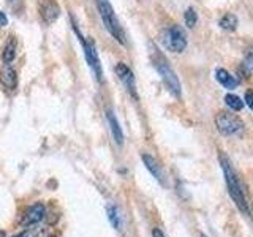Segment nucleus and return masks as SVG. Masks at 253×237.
<instances>
[{
  "instance_id": "obj_1",
  "label": "nucleus",
  "mask_w": 253,
  "mask_h": 237,
  "mask_svg": "<svg viewBox=\"0 0 253 237\" xmlns=\"http://www.w3.org/2000/svg\"><path fill=\"white\" fill-rule=\"evenodd\" d=\"M220 164H221V169H223V176H225V184H226V188H228V193L229 196L233 198L234 204L237 205V209H239L244 215H250L252 210H250V204L247 201V198H245V193H244V188L239 182V177H237V174L234 172L233 166L229 164V161L223 155H220Z\"/></svg>"
},
{
  "instance_id": "obj_2",
  "label": "nucleus",
  "mask_w": 253,
  "mask_h": 237,
  "mask_svg": "<svg viewBox=\"0 0 253 237\" xmlns=\"http://www.w3.org/2000/svg\"><path fill=\"white\" fill-rule=\"evenodd\" d=\"M152 63H154L155 70L158 71V75H160L162 81L165 82L166 87H168V90L176 98H180L182 87H180V81L176 75V71L169 67V63L165 59V55L160 51H157L155 47H154V52H152Z\"/></svg>"
},
{
  "instance_id": "obj_3",
  "label": "nucleus",
  "mask_w": 253,
  "mask_h": 237,
  "mask_svg": "<svg viewBox=\"0 0 253 237\" xmlns=\"http://www.w3.org/2000/svg\"><path fill=\"white\" fill-rule=\"evenodd\" d=\"M95 3H97V8H98V13H100V18L105 24L106 30L109 32L113 38H116L121 44H126V40H125V32L121 26V22H119L117 16L114 13V8L113 5L109 3V0H95Z\"/></svg>"
},
{
  "instance_id": "obj_4",
  "label": "nucleus",
  "mask_w": 253,
  "mask_h": 237,
  "mask_svg": "<svg viewBox=\"0 0 253 237\" xmlns=\"http://www.w3.org/2000/svg\"><path fill=\"white\" fill-rule=\"evenodd\" d=\"M162 43L171 52H184L187 47V35L180 26H171L163 30Z\"/></svg>"
},
{
  "instance_id": "obj_5",
  "label": "nucleus",
  "mask_w": 253,
  "mask_h": 237,
  "mask_svg": "<svg viewBox=\"0 0 253 237\" xmlns=\"http://www.w3.org/2000/svg\"><path fill=\"white\" fill-rule=\"evenodd\" d=\"M215 126L223 136H241L244 133V122L229 113H218L215 117Z\"/></svg>"
},
{
  "instance_id": "obj_6",
  "label": "nucleus",
  "mask_w": 253,
  "mask_h": 237,
  "mask_svg": "<svg viewBox=\"0 0 253 237\" xmlns=\"http://www.w3.org/2000/svg\"><path fill=\"white\" fill-rule=\"evenodd\" d=\"M76 35L81 40V44H83V49H84V55H85V60L89 63V67L92 68L95 78H97L98 82H103V70H101V63L98 59V54H97V47H95L92 40H84V37H81L79 34L78 27H75Z\"/></svg>"
},
{
  "instance_id": "obj_7",
  "label": "nucleus",
  "mask_w": 253,
  "mask_h": 237,
  "mask_svg": "<svg viewBox=\"0 0 253 237\" xmlns=\"http://www.w3.org/2000/svg\"><path fill=\"white\" fill-rule=\"evenodd\" d=\"M116 75L119 78V81H121L124 85H125V89L130 92V95L134 98V100H138V92H136V82H134V75H133V71L128 65H125V63H117L116 68Z\"/></svg>"
},
{
  "instance_id": "obj_8",
  "label": "nucleus",
  "mask_w": 253,
  "mask_h": 237,
  "mask_svg": "<svg viewBox=\"0 0 253 237\" xmlns=\"http://www.w3.org/2000/svg\"><path fill=\"white\" fill-rule=\"evenodd\" d=\"M40 14H42V18L46 24H52L59 19L60 8L52 0H46V2L40 3Z\"/></svg>"
},
{
  "instance_id": "obj_9",
  "label": "nucleus",
  "mask_w": 253,
  "mask_h": 237,
  "mask_svg": "<svg viewBox=\"0 0 253 237\" xmlns=\"http://www.w3.org/2000/svg\"><path fill=\"white\" fill-rule=\"evenodd\" d=\"M46 215V207L43 204H35L24 213V218H22V225L24 226H34L38 225Z\"/></svg>"
},
{
  "instance_id": "obj_10",
  "label": "nucleus",
  "mask_w": 253,
  "mask_h": 237,
  "mask_svg": "<svg viewBox=\"0 0 253 237\" xmlns=\"http://www.w3.org/2000/svg\"><path fill=\"white\" fill-rule=\"evenodd\" d=\"M0 81L6 87V89L14 90L18 87V73L13 67H10L8 63L0 68Z\"/></svg>"
},
{
  "instance_id": "obj_11",
  "label": "nucleus",
  "mask_w": 253,
  "mask_h": 237,
  "mask_svg": "<svg viewBox=\"0 0 253 237\" xmlns=\"http://www.w3.org/2000/svg\"><path fill=\"white\" fill-rule=\"evenodd\" d=\"M106 118H108L109 130H111V134H113V138L116 141V144L122 146L124 144V131H122V126H121V123H119L116 114L111 109L106 111Z\"/></svg>"
},
{
  "instance_id": "obj_12",
  "label": "nucleus",
  "mask_w": 253,
  "mask_h": 237,
  "mask_svg": "<svg viewBox=\"0 0 253 237\" xmlns=\"http://www.w3.org/2000/svg\"><path fill=\"white\" fill-rule=\"evenodd\" d=\"M142 163H144V166L147 168V171L152 174V176L160 182V184H163L165 182V176H163V171H162V166L158 164V161L155 160V158L152 155L149 154H142Z\"/></svg>"
},
{
  "instance_id": "obj_13",
  "label": "nucleus",
  "mask_w": 253,
  "mask_h": 237,
  "mask_svg": "<svg viewBox=\"0 0 253 237\" xmlns=\"http://www.w3.org/2000/svg\"><path fill=\"white\" fill-rule=\"evenodd\" d=\"M215 79L218 81L220 85H223L225 89H228V90L236 89L237 84H239V82H237V79L234 76H231V73H228L225 68L215 70Z\"/></svg>"
},
{
  "instance_id": "obj_14",
  "label": "nucleus",
  "mask_w": 253,
  "mask_h": 237,
  "mask_svg": "<svg viewBox=\"0 0 253 237\" xmlns=\"http://www.w3.org/2000/svg\"><path fill=\"white\" fill-rule=\"evenodd\" d=\"M16 49H18V41L14 37H10V40L5 43L3 51H2V60L5 63H11L16 57Z\"/></svg>"
},
{
  "instance_id": "obj_15",
  "label": "nucleus",
  "mask_w": 253,
  "mask_h": 237,
  "mask_svg": "<svg viewBox=\"0 0 253 237\" xmlns=\"http://www.w3.org/2000/svg\"><path fill=\"white\" fill-rule=\"evenodd\" d=\"M239 73L244 75V78H249L253 73V47H249L244 54V60L241 63Z\"/></svg>"
},
{
  "instance_id": "obj_16",
  "label": "nucleus",
  "mask_w": 253,
  "mask_h": 237,
  "mask_svg": "<svg viewBox=\"0 0 253 237\" xmlns=\"http://www.w3.org/2000/svg\"><path fill=\"white\" fill-rule=\"evenodd\" d=\"M237 24H239V21H237V18L233 14V13H226V14H223L220 18V21H218V26L223 29V30H226V32H233V30H236L237 29Z\"/></svg>"
},
{
  "instance_id": "obj_17",
  "label": "nucleus",
  "mask_w": 253,
  "mask_h": 237,
  "mask_svg": "<svg viewBox=\"0 0 253 237\" xmlns=\"http://www.w3.org/2000/svg\"><path fill=\"white\" fill-rule=\"evenodd\" d=\"M225 103L229 109L236 111V113L237 111H242V108H244V100H241V97H237V95H234V93H226Z\"/></svg>"
},
{
  "instance_id": "obj_18",
  "label": "nucleus",
  "mask_w": 253,
  "mask_h": 237,
  "mask_svg": "<svg viewBox=\"0 0 253 237\" xmlns=\"http://www.w3.org/2000/svg\"><path fill=\"white\" fill-rule=\"evenodd\" d=\"M184 19H185V26L188 29H193L196 26V22H198V14L195 11V8H187L185 13H184Z\"/></svg>"
},
{
  "instance_id": "obj_19",
  "label": "nucleus",
  "mask_w": 253,
  "mask_h": 237,
  "mask_svg": "<svg viewBox=\"0 0 253 237\" xmlns=\"http://www.w3.org/2000/svg\"><path fill=\"white\" fill-rule=\"evenodd\" d=\"M108 218H109V223L113 225L116 229L121 228V217H119V212L114 205H111V207L108 209Z\"/></svg>"
},
{
  "instance_id": "obj_20",
  "label": "nucleus",
  "mask_w": 253,
  "mask_h": 237,
  "mask_svg": "<svg viewBox=\"0 0 253 237\" xmlns=\"http://www.w3.org/2000/svg\"><path fill=\"white\" fill-rule=\"evenodd\" d=\"M244 105H247L253 111V90H247L244 97Z\"/></svg>"
},
{
  "instance_id": "obj_21",
  "label": "nucleus",
  "mask_w": 253,
  "mask_h": 237,
  "mask_svg": "<svg viewBox=\"0 0 253 237\" xmlns=\"http://www.w3.org/2000/svg\"><path fill=\"white\" fill-rule=\"evenodd\" d=\"M6 26H8V16L3 11H0V29Z\"/></svg>"
},
{
  "instance_id": "obj_22",
  "label": "nucleus",
  "mask_w": 253,
  "mask_h": 237,
  "mask_svg": "<svg viewBox=\"0 0 253 237\" xmlns=\"http://www.w3.org/2000/svg\"><path fill=\"white\" fill-rule=\"evenodd\" d=\"M14 237H37V234L34 231H22L21 234L14 236Z\"/></svg>"
},
{
  "instance_id": "obj_23",
  "label": "nucleus",
  "mask_w": 253,
  "mask_h": 237,
  "mask_svg": "<svg viewBox=\"0 0 253 237\" xmlns=\"http://www.w3.org/2000/svg\"><path fill=\"white\" fill-rule=\"evenodd\" d=\"M152 237H165V234L160 231V229H154V231H152Z\"/></svg>"
},
{
  "instance_id": "obj_24",
  "label": "nucleus",
  "mask_w": 253,
  "mask_h": 237,
  "mask_svg": "<svg viewBox=\"0 0 253 237\" xmlns=\"http://www.w3.org/2000/svg\"><path fill=\"white\" fill-rule=\"evenodd\" d=\"M200 237H208V236H204V234H201V236H200Z\"/></svg>"
}]
</instances>
